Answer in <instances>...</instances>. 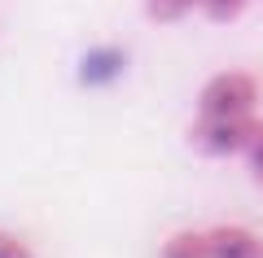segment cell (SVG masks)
I'll return each instance as SVG.
<instances>
[{
    "instance_id": "277c9868",
    "label": "cell",
    "mask_w": 263,
    "mask_h": 258,
    "mask_svg": "<svg viewBox=\"0 0 263 258\" xmlns=\"http://www.w3.org/2000/svg\"><path fill=\"white\" fill-rule=\"evenodd\" d=\"M158 258H211V236L206 228H180L162 241Z\"/></svg>"
},
{
    "instance_id": "7a4b0ae2",
    "label": "cell",
    "mask_w": 263,
    "mask_h": 258,
    "mask_svg": "<svg viewBox=\"0 0 263 258\" xmlns=\"http://www.w3.org/2000/svg\"><path fill=\"white\" fill-rule=\"evenodd\" d=\"M254 131H259V114L254 118H193L189 145L202 157H241L250 149Z\"/></svg>"
},
{
    "instance_id": "3957f363",
    "label": "cell",
    "mask_w": 263,
    "mask_h": 258,
    "mask_svg": "<svg viewBox=\"0 0 263 258\" xmlns=\"http://www.w3.org/2000/svg\"><path fill=\"white\" fill-rule=\"evenodd\" d=\"M206 236L211 258H263V232H254L250 223H215Z\"/></svg>"
},
{
    "instance_id": "ba28073f",
    "label": "cell",
    "mask_w": 263,
    "mask_h": 258,
    "mask_svg": "<svg viewBox=\"0 0 263 258\" xmlns=\"http://www.w3.org/2000/svg\"><path fill=\"white\" fill-rule=\"evenodd\" d=\"M241 162H246V171H250V184L263 188V123H259V131H254L250 149L241 153Z\"/></svg>"
},
{
    "instance_id": "52a82bcc",
    "label": "cell",
    "mask_w": 263,
    "mask_h": 258,
    "mask_svg": "<svg viewBox=\"0 0 263 258\" xmlns=\"http://www.w3.org/2000/svg\"><path fill=\"white\" fill-rule=\"evenodd\" d=\"M0 258H40V254H35V245H31L22 232L0 228Z\"/></svg>"
},
{
    "instance_id": "5b68a950",
    "label": "cell",
    "mask_w": 263,
    "mask_h": 258,
    "mask_svg": "<svg viewBox=\"0 0 263 258\" xmlns=\"http://www.w3.org/2000/svg\"><path fill=\"white\" fill-rule=\"evenodd\" d=\"M193 9H202V0H145V18L149 22H180Z\"/></svg>"
},
{
    "instance_id": "8992f818",
    "label": "cell",
    "mask_w": 263,
    "mask_h": 258,
    "mask_svg": "<svg viewBox=\"0 0 263 258\" xmlns=\"http://www.w3.org/2000/svg\"><path fill=\"white\" fill-rule=\"evenodd\" d=\"M250 9V0H202V18H211V22H237L241 13Z\"/></svg>"
},
{
    "instance_id": "6da1fadb",
    "label": "cell",
    "mask_w": 263,
    "mask_h": 258,
    "mask_svg": "<svg viewBox=\"0 0 263 258\" xmlns=\"http://www.w3.org/2000/svg\"><path fill=\"white\" fill-rule=\"evenodd\" d=\"M259 96L263 88L250 70H219L197 88V118H254Z\"/></svg>"
}]
</instances>
